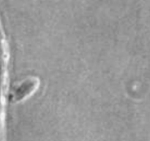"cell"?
I'll return each instance as SVG.
<instances>
[{"label": "cell", "mask_w": 150, "mask_h": 141, "mask_svg": "<svg viewBox=\"0 0 150 141\" xmlns=\"http://www.w3.org/2000/svg\"><path fill=\"white\" fill-rule=\"evenodd\" d=\"M39 81L35 77L26 78L13 88L12 92V100L15 102H20L29 95H32L38 88Z\"/></svg>", "instance_id": "1"}]
</instances>
